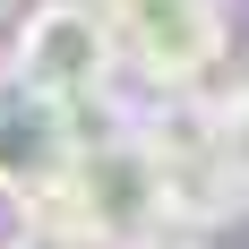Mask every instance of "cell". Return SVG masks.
Returning a JSON list of instances; mask_svg holds the SVG:
<instances>
[{
  "label": "cell",
  "mask_w": 249,
  "mask_h": 249,
  "mask_svg": "<svg viewBox=\"0 0 249 249\" xmlns=\"http://www.w3.org/2000/svg\"><path fill=\"white\" fill-rule=\"evenodd\" d=\"M172 215V180H163V155L138 138V129H103V138H77V163L60 180V198L43 206V224H60L77 249H146Z\"/></svg>",
  "instance_id": "6da1fadb"
},
{
  "label": "cell",
  "mask_w": 249,
  "mask_h": 249,
  "mask_svg": "<svg viewBox=\"0 0 249 249\" xmlns=\"http://www.w3.org/2000/svg\"><path fill=\"white\" fill-rule=\"evenodd\" d=\"M112 69H121V43L95 18V0H43V9H26L18 43H9V86L60 103V112L103 103L112 95Z\"/></svg>",
  "instance_id": "7a4b0ae2"
},
{
  "label": "cell",
  "mask_w": 249,
  "mask_h": 249,
  "mask_svg": "<svg viewBox=\"0 0 249 249\" xmlns=\"http://www.w3.org/2000/svg\"><path fill=\"white\" fill-rule=\"evenodd\" d=\"M112 43H121V60H138V69L172 95V86H198V77L232 52V26H224L215 0H146V9H129V18L112 26Z\"/></svg>",
  "instance_id": "3957f363"
},
{
  "label": "cell",
  "mask_w": 249,
  "mask_h": 249,
  "mask_svg": "<svg viewBox=\"0 0 249 249\" xmlns=\"http://www.w3.org/2000/svg\"><path fill=\"white\" fill-rule=\"evenodd\" d=\"M69 163H77V121L60 103L26 95V86H0V189L43 215V206L60 198Z\"/></svg>",
  "instance_id": "277c9868"
},
{
  "label": "cell",
  "mask_w": 249,
  "mask_h": 249,
  "mask_svg": "<svg viewBox=\"0 0 249 249\" xmlns=\"http://www.w3.org/2000/svg\"><path fill=\"white\" fill-rule=\"evenodd\" d=\"M215 163L232 172V189L249 198V86L232 103H215Z\"/></svg>",
  "instance_id": "5b68a950"
},
{
  "label": "cell",
  "mask_w": 249,
  "mask_h": 249,
  "mask_svg": "<svg viewBox=\"0 0 249 249\" xmlns=\"http://www.w3.org/2000/svg\"><path fill=\"white\" fill-rule=\"evenodd\" d=\"M0 249H77V241H69L60 224H43V215H35V224H18V232H9Z\"/></svg>",
  "instance_id": "8992f818"
},
{
  "label": "cell",
  "mask_w": 249,
  "mask_h": 249,
  "mask_svg": "<svg viewBox=\"0 0 249 249\" xmlns=\"http://www.w3.org/2000/svg\"><path fill=\"white\" fill-rule=\"evenodd\" d=\"M129 9H146V0H95V18H103V26H121Z\"/></svg>",
  "instance_id": "52a82bcc"
},
{
  "label": "cell",
  "mask_w": 249,
  "mask_h": 249,
  "mask_svg": "<svg viewBox=\"0 0 249 249\" xmlns=\"http://www.w3.org/2000/svg\"><path fill=\"white\" fill-rule=\"evenodd\" d=\"M146 249H198V241H146Z\"/></svg>",
  "instance_id": "ba28073f"
},
{
  "label": "cell",
  "mask_w": 249,
  "mask_h": 249,
  "mask_svg": "<svg viewBox=\"0 0 249 249\" xmlns=\"http://www.w3.org/2000/svg\"><path fill=\"white\" fill-rule=\"evenodd\" d=\"M9 9H18V0H0V18H9Z\"/></svg>",
  "instance_id": "9c48e42d"
}]
</instances>
